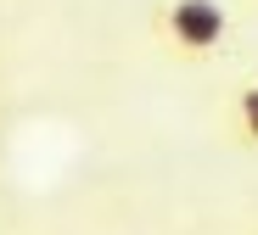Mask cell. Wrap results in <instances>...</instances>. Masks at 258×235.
I'll use <instances>...</instances> for the list:
<instances>
[{"label": "cell", "mask_w": 258, "mask_h": 235, "mask_svg": "<svg viewBox=\"0 0 258 235\" xmlns=\"http://www.w3.org/2000/svg\"><path fill=\"white\" fill-rule=\"evenodd\" d=\"M152 34H157V51L168 62H213L230 39V12L225 0H163L157 17H152Z\"/></svg>", "instance_id": "cell-1"}, {"label": "cell", "mask_w": 258, "mask_h": 235, "mask_svg": "<svg viewBox=\"0 0 258 235\" xmlns=\"http://www.w3.org/2000/svg\"><path fill=\"white\" fill-rule=\"evenodd\" d=\"M252 235H258V229H252Z\"/></svg>", "instance_id": "cell-3"}, {"label": "cell", "mask_w": 258, "mask_h": 235, "mask_svg": "<svg viewBox=\"0 0 258 235\" xmlns=\"http://www.w3.org/2000/svg\"><path fill=\"white\" fill-rule=\"evenodd\" d=\"M236 146L258 151V84L236 90Z\"/></svg>", "instance_id": "cell-2"}]
</instances>
